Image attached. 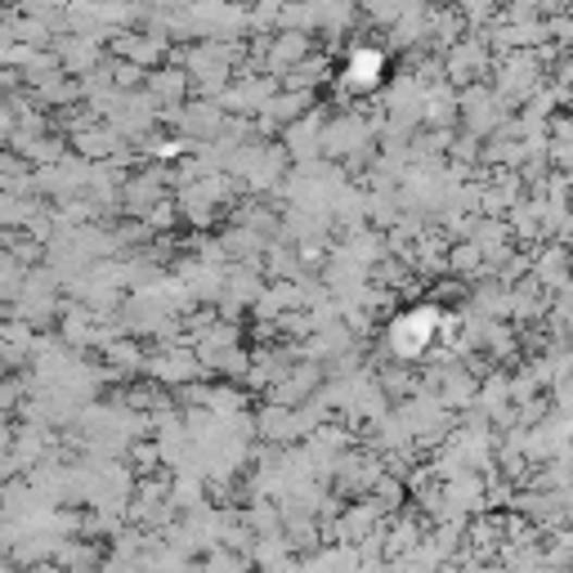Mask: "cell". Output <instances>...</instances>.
I'll use <instances>...</instances> for the list:
<instances>
[{"label":"cell","mask_w":573,"mask_h":573,"mask_svg":"<svg viewBox=\"0 0 573 573\" xmlns=\"http://www.w3.org/2000/svg\"><path fill=\"white\" fill-rule=\"evenodd\" d=\"M435 332H439V310H412V314H403L399 323H395V332H390V346L399 350V354H422L431 340H435Z\"/></svg>","instance_id":"1"},{"label":"cell","mask_w":573,"mask_h":573,"mask_svg":"<svg viewBox=\"0 0 573 573\" xmlns=\"http://www.w3.org/2000/svg\"><path fill=\"white\" fill-rule=\"evenodd\" d=\"M381 76H386V59H381L376 50H354L346 59V67H340V86L354 90V95H363V90L381 86Z\"/></svg>","instance_id":"2"}]
</instances>
